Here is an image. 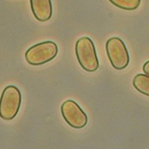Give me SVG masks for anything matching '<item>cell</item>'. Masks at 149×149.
<instances>
[{
	"label": "cell",
	"mask_w": 149,
	"mask_h": 149,
	"mask_svg": "<svg viewBox=\"0 0 149 149\" xmlns=\"http://www.w3.org/2000/svg\"><path fill=\"white\" fill-rule=\"evenodd\" d=\"M106 51L111 65L116 70H121L127 68L130 63L128 49L122 40L113 37L107 40Z\"/></svg>",
	"instance_id": "cell-4"
},
{
	"label": "cell",
	"mask_w": 149,
	"mask_h": 149,
	"mask_svg": "<svg viewBox=\"0 0 149 149\" xmlns=\"http://www.w3.org/2000/svg\"><path fill=\"white\" fill-rule=\"evenodd\" d=\"M30 5L37 20L45 22L51 18L53 12L51 0H30Z\"/></svg>",
	"instance_id": "cell-6"
},
{
	"label": "cell",
	"mask_w": 149,
	"mask_h": 149,
	"mask_svg": "<svg viewBox=\"0 0 149 149\" xmlns=\"http://www.w3.org/2000/svg\"><path fill=\"white\" fill-rule=\"evenodd\" d=\"M75 53L79 65L84 70L94 72L99 68V61L93 42L90 38H80L75 44Z\"/></svg>",
	"instance_id": "cell-1"
},
{
	"label": "cell",
	"mask_w": 149,
	"mask_h": 149,
	"mask_svg": "<svg viewBox=\"0 0 149 149\" xmlns=\"http://www.w3.org/2000/svg\"><path fill=\"white\" fill-rule=\"evenodd\" d=\"M142 70L145 74L149 75V61H147L146 63H144L143 66H142Z\"/></svg>",
	"instance_id": "cell-9"
},
{
	"label": "cell",
	"mask_w": 149,
	"mask_h": 149,
	"mask_svg": "<svg viewBox=\"0 0 149 149\" xmlns=\"http://www.w3.org/2000/svg\"><path fill=\"white\" fill-rule=\"evenodd\" d=\"M58 45L51 40L42 42L30 47L25 53V60L31 65H42L55 58Z\"/></svg>",
	"instance_id": "cell-3"
},
{
	"label": "cell",
	"mask_w": 149,
	"mask_h": 149,
	"mask_svg": "<svg viewBox=\"0 0 149 149\" xmlns=\"http://www.w3.org/2000/svg\"><path fill=\"white\" fill-rule=\"evenodd\" d=\"M62 116L65 122L74 129L84 128L88 123V116L75 101L69 99L61 106Z\"/></svg>",
	"instance_id": "cell-5"
},
{
	"label": "cell",
	"mask_w": 149,
	"mask_h": 149,
	"mask_svg": "<svg viewBox=\"0 0 149 149\" xmlns=\"http://www.w3.org/2000/svg\"><path fill=\"white\" fill-rule=\"evenodd\" d=\"M116 7L126 11H134L139 8L141 0H109Z\"/></svg>",
	"instance_id": "cell-8"
},
{
	"label": "cell",
	"mask_w": 149,
	"mask_h": 149,
	"mask_svg": "<svg viewBox=\"0 0 149 149\" xmlns=\"http://www.w3.org/2000/svg\"><path fill=\"white\" fill-rule=\"evenodd\" d=\"M133 86L139 93L149 96V75L137 74L133 79Z\"/></svg>",
	"instance_id": "cell-7"
},
{
	"label": "cell",
	"mask_w": 149,
	"mask_h": 149,
	"mask_svg": "<svg viewBox=\"0 0 149 149\" xmlns=\"http://www.w3.org/2000/svg\"><path fill=\"white\" fill-rule=\"evenodd\" d=\"M21 105V93L15 86H7L0 97V116L12 120L17 116Z\"/></svg>",
	"instance_id": "cell-2"
}]
</instances>
